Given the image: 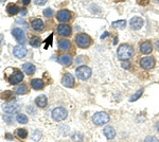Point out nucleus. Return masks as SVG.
Returning a JSON list of instances; mask_svg holds the SVG:
<instances>
[{
    "label": "nucleus",
    "instance_id": "obj_38",
    "mask_svg": "<svg viewBox=\"0 0 159 142\" xmlns=\"http://www.w3.org/2000/svg\"><path fill=\"white\" fill-rule=\"evenodd\" d=\"M6 137H7V138H9V140H12V136L10 135V134H7Z\"/></svg>",
    "mask_w": 159,
    "mask_h": 142
},
{
    "label": "nucleus",
    "instance_id": "obj_15",
    "mask_svg": "<svg viewBox=\"0 0 159 142\" xmlns=\"http://www.w3.org/2000/svg\"><path fill=\"white\" fill-rule=\"evenodd\" d=\"M13 53H14V55L16 56V57L22 58L27 55L28 50H27V48L24 47V46H16V47L13 49Z\"/></svg>",
    "mask_w": 159,
    "mask_h": 142
},
{
    "label": "nucleus",
    "instance_id": "obj_22",
    "mask_svg": "<svg viewBox=\"0 0 159 142\" xmlns=\"http://www.w3.org/2000/svg\"><path fill=\"white\" fill-rule=\"evenodd\" d=\"M22 69H24V71L28 74V76H32V74L35 72V70H36L35 66L32 65V64H30V63L24 64V65H22Z\"/></svg>",
    "mask_w": 159,
    "mask_h": 142
},
{
    "label": "nucleus",
    "instance_id": "obj_30",
    "mask_svg": "<svg viewBox=\"0 0 159 142\" xmlns=\"http://www.w3.org/2000/svg\"><path fill=\"white\" fill-rule=\"evenodd\" d=\"M40 137H42V134H40V131H37V130L32 134V138L34 139L35 141H38V140H39Z\"/></svg>",
    "mask_w": 159,
    "mask_h": 142
},
{
    "label": "nucleus",
    "instance_id": "obj_29",
    "mask_svg": "<svg viewBox=\"0 0 159 142\" xmlns=\"http://www.w3.org/2000/svg\"><path fill=\"white\" fill-rule=\"evenodd\" d=\"M143 94V89H140L139 91L137 92V94H135L134 95H133L132 98H130V102H133V101H136V100H138L140 98V95H142Z\"/></svg>",
    "mask_w": 159,
    "mask_h": 142
},
{
    "label": "nucleus",
    "instance_id": "obj_11",
    "mask_svg": "<svg viewBox=\"0 0 159 142\" xmlns=\"http://www.w3.org/2000/svg\"><path fill=\"white\" fill-rule=\"evenodd\" d=\"M139 50L142 54H151L153 51L152 43L148 42V40H144V42H142L139 46Z\"/></svg>",
    "mask_w": 159,
    "mask_h": 142
},
{
    "label": "nucleus",
    "instance_id": "obj_14",
    "mask_svg": "<svg viewBox=\"0 0 159 142\" xmlns=\"http://www.w3.org/2000/svg\"><path fill=\"white\" fill-rule=\"evenodd\" d=\"M2 109H3L4 112L9 113V115H12V113L18 112L19 106L17 104H14V103H6V104L2 105Z\"/></svg>",
    "mask_w": 159,
    "mask_h": 142
},
{
    "label": "nucleus",
    "instance_id": "obj_32",
    "mask_svg": "<svg viewBox=\"0 0 159 142\" xmlns=\"http://www.w3.org/2000/svg\"><path fill=\"white\" fill-rule=\"evenodd\" d=\"M10 97H13V92H11V91H7V92H3V94H0V98H1V99H10Z\"/></svg>",
    "mask_w": 159,
    "mask_h": 142
},
{
    "label": "nucleus",
    "instance_id": "obj_33",
    "mask_svg": "<svg viewBox=\"0 0 159 142\" xmlns=\"http://www.w3.org/2000/svg\"><path fill=\"white\" fill-rule=\"evenodd\" d=\"M144 142H159L158 141V139L156 138V137H154V136H148L145 138V140Z\"/></svg>",
    "mask_w": 159,
    "mask_h": 142
},
{
    "label": "nucleus",
    "instance_id": "obj_43",
    "mask_svg": "<svg viewBox=\"0 0 159 142\" xmlns=\"http://www.w3.org/2000/svg\"><path fill=\"white\" fill-rule=\"evenodd\" d=\"M156 1H158V2H159V0H156Z\"/></svg>",
    "mask_w": 159,
    "mask_h": 142
},
{
    "label": "nucleus",
    "instance_id": "obj_4",
    "mask_svg": "<svg viewBox=\"0 0 159 142\" xmlns=\"http://www.w3.org/2000/svg\"><path fill=\"white\" fill-rule=\"evenodd\" d=\"M76 76L82 81H87L91 76V69L88 66H80L75 71Z\"/></svg>",
    "mask_w": 159,
    "mask_h": 142
},
{
    "label": "nucleus",
    "instance_id": "obj_40",
    "mask_svg": "<svg viewBox=\"0 0 159 142\" xmlns=\"http://www.w3.org/2000/svg\"><path fill=\"white\" fill-rule=\"evenodd\" d=\"M156 128H157V131H158V133H159V122L156 124Z\"/></svg>",
    "mask_w": 159,
    "mask_h": 142
},
{
    "label": "nucleus",
    "instance_id": "obj_7",
    "mask_svg": "<svg viewBox=\"0 0 159 142\" xmlns=\"http://www.w3.org/2000/svg\"><path fill=\"white\" fill-rule=\"evenodd\" d=\"M22 80H24V74L19 69H15L14 72L9 76V82L12 85H17L19 83H21Z\"/></svg>",
    "mask_w": 159,
    "mask_h": 142
},
{
    "label": "nucleus",
    "instance_id": "obj_19",
    "mask_svg": "<svg viewBox=\"0 0 159 142\" xmlns=\"http://www.w3.org/2000/svg\"><path fill=\"white\" fill-rule=\"evenodd\" d=\"M35 104L37 105L38 107H40V108H45L46 106L48 105V99H47V97L46 95H38V97L35 99Z\"/></svg>",
    "mask_w": 159,
    "mask_h": 142
},
{
    "label": "nucleus",
    "instance_id": "obj_21",
    "mask_svg": "<svg viewBox=\"0 0 159 142\" xmlns=\"http://www.w3.org/2000/svg\"><path fill=\"white\" fill-rule=\"evenodd\" d=\"M104 135L109 140L110 139H114L115 136H116V131H115V128L112 126H106L104 128Z\"/></svg>",
    "mask_w": 159,
    "mask_h": 142
},
{
    "label": "nucleus",
    "instance_id": "obj_12",
    "mask_svg": "<svg viewBox=\"0 0 159 142\" xmlns=\"http://www.w3.org/2000/svg\"><path fill=\"white\" fill-rule=\"evenodd\" d=\"M61 83H63L64 86L68 87V88H72L75 84V81H74V77L72 74L70 73H66L64 74L63 80H61Z\"/></svg>",
    "mask_w": 159,
    "mask_h": 142
},
{
    "label": "nucleus",
    "instance_id": "obj_41",
    "mask_svg": "<svg viewBox=\"0 0 159 142\" xmlns=\"http://www.w3.org/2000/svg\"><path fill=\"white\" fill-rule=\"evenodd\" d=\"M1 43H2V35L0 34V45H1Z\"/></svg>",
    "mask_w": 159,
    "mask_h": 142
},
{
    "label": "nucleus",
    "instance_id": "obj_35",
    "mask_svg": "<svg viewBox=\"0 0 159 142\" xmlns=\"http://www.w3.org/2000/svg\"><path fill=\"white\" fill-rule=\"evenodd\" d=\"M31 2V0H21V4L22 6H28Z\"/></svg>",
    "mask_w": 159,
    "mask_h": 142
},
{
    "label": "nucleus",
    "instance_id": "obj_10",
    "mask_svg": "<svg viewBox=\"0 0 159 142\" xmlns=\"http://www.w3.org/2000/svg\"><path fill=\"white\" fill-rule=\"evenodd\" d=\"M57 33L58 35L63 36V37H68L71 35L72 33V29H71L70 25H66V24H61L57 27Z\"/></svg>",
    "mask_w": 159,
    "mask_h": 142
},
{
    "label": "nucleus",
    "instance_id": "obj_9",
    "mask_svg": "<svg viewBox=\"0 0 159 142\" xmlns=\"http://www.w3.org/2000/svg\"><path fill=\"white\" fill-rule=\"evenodd\" d=\"M12 35L14 36L15 39H16L19 44L25 43V33L24 32V30H21L20 28H15V29H13Z\"/></svg>",
    "mask_w": 159,
    "mask_h": 142
},
{
    "label": "nucleus",
    "instance_id": "obj_23",
    "mask_svg": "<svg viewBox=\"0 0 159 142\" xmlns=\"http://www.w3.org/2000/svg\"><path fill=\"white\" fill-rule=\"evenodd\" d=\"M40 44H42V38H40L39 36L33 35L32 37L30 38V45L32 46V47L37 48V47H39V46H40Z\"/></svg>",
    "mask_w": 159,
    "mask_h": 142
},
{
    "label": "nucleus",
    "instance_id": "obj_42",
    "mask_svg": "<svg viewBox=\"0 0 159 142\" xmlns=\"http://www.w3.org/2000/svg\"><path fill=\"white\" fill-rule=\"evenodd\" d=\"M4 1H7V0H0V2H4Z\"/></svg>",
    "mask_w": 159,
    "mask_h": 142
},
{
    "label": "nucleus",
    "instance_id": "obj_13",
    "mask_svg": "<svg viewBox=\"0 0 159 142\" xmlns=\"http://www.w3.org/2000/svg\"><path fill=\"white\" fill-rule=\"evenodd\" d=\"M31 27L35 32H42L45 28V24L40 18H35V19L31 20Z\"/></svg>",
    "mask_w": 159,
    "mask_h": 142
},
{
    "label": "nucleus",
    "instance_id": "obj_26",
    "mask_svg": "<svg viewBox=\"0 0 159 142\" xmlns=\"http://www.w3.org/2000/svg\"><path fill=\"white\" fill-rule=\"evenodd\" d=\"M7 13H9V15H16L17 13L19 12V9H18V7L17 6H15V4H10L9 7H7Z\"/></svg>",
    "mask_w": 159,
    "mask_h": 142
},
{
    "label": "nucleus",
    "instance_id": "obj_8",
    "mask_svg": "<svg viewBox=\"0 0 159 142\" xmlns=\"http://www.w3.org/2000/svg\"><path fill=\"white\" fill-rule=\"evenodd\" d=\"M56 19L60 22H64V24L70 21L71 19L70 11H68V10H61V11H58L57 14H56Z\"/></svg>",
    "mask_w": 159,
    "mask_h": 142
},
{
    "label": "nucleus",
    "instance_id": "obj_6",
    "mask_svg": "<svg viewBox=\"0 0 159 142\" xmlns=\"http://www.w3.org/2000/svg\"><path fill=\"white\" fill-rule=\"evenodd\" d=\"M68 112L65 108L63 107H56L52 110V118L55 121H63L67 118Z\"/></svg>",
    "mask_w": 159,
    "mask_h": 142
},
{
    "label": "nucleus",
    "instance_id": "obj_24",
    "mask_svg": "<svg viewBox=\"0 0 159 142\" xmlns=\"http://www.w3.org/2000/svg\"><path fill=\"white\" fill-rule=\"evenodd\" d=\"M16 136L18 137L19 139L24 140V139L27 138L28 136V131L25 128H17L16 130Z\"/></svg>",
    "mask_w": 159,
    "mask_h": 142
},
{
    "label": "nucleus",
    "instance_id": "obj_17",
    "mask_svg": "<svg viewBox=\"0 0 159 142\" xmlns=\"http://www.w3.org/2000/svg\"><path fill=\"white\" fill-rule=\"evenodd\" d=\"M58 61H60V63L63 66L68 67V66H70L71 64H72L73 58H72V56H71L70 54H66L65 53V54H61V55L60 56V58H58Z\"/></svg>",
    "mask_w": 159,
    "mask_h": 142
},
{
    "label": "nucleus",
    "instance_id": "obj_39",
    "mask_svg": "<svg viewBox=\"0 0 159 142\" xmlns=\"http://www.w3.org/2000/svg\"><path fill=\"white\" fill-rule=\"evenodd\" d=\"M27 14V10H22L21 11V15H25Z\"/></svg>",
    "mask_w": 159,
    "mask_h": 142
},
{
    "label": "nucleus",
    "instance_id": "obj_34",
    "mask_svg": "<svg viewBox=\"0 0 159 142\" xmlns=\"http://www.w3.org/2000/svg\"><path fill=\"white\" fill-rule=\"evenodd\" d=\"M34 1H35V3H36L37 6H43V4L48 1V0H34Z\"/></svg>",
    "mask_w": 159,
    "mask_h": 142
},
{
    "label": "nucleus",
    "instance_id": "obj_36",
    "mask_svg": "<svg viewBox=\"0 0 159 142\" xmlns=\"http://www.w3.org/2000/svg\"><path fill=\"white\" fill-rule=\"evenodd\" d=\"M125 63H126V64H124V63L122 64L123 68H125V69H129V62H125Z\"/></svg>",
    "mask_w": 159,
    "mask_h": 142
},
{
    "label": "nucleus",
    "instance_id": "obj_18",
    "mask_svg": "<svg viewBox=\"0 0 159 142\" xmlns=\"http://www.w3.org/2000/svg\"><path fill=\"white\" fill-rule=\"evenodd\" d=\"M71 48V42L67 38H63L58 42V49L61 51H68Z\"/></svg>",
    "mask_w": 159,
    "mask_h": 142
},
{
    "label": "nucleus",
    "instance_id": "obj_5",
    "mask_svg": "<svg viewBox=\"0 0 159 142\" xmlns=\"http://www.w3.org/2000/svg\"><path fill=\"white\" fill-rule=\"evenodd\" d=\"M140 67L142 69H145V70H151L155 67L156 61L153 56H144V57H141L139 61Z\"/></svg>",
    "mask_w": 159,
    "mask_h": 142
},
{
    "label": "nucleus",
    "instance_id": "obj_27",
    "mask_svg": "<svg viewBox=\"0 0 159 142\" xmlns=\"http://www.w3.org/2000/svg\"><path fill=\"white\" fill-rule=\"evenodd\" d=\"M16 120H17V122L20 123V124H27L28 123V117L25 115H24V113H18L17 115V117H16Z\"/></svg>",
    "mask_w": 159,
    "mask_h": 142
},
{
    "label": "nucleus",
    "instance_id": "obj_37",
    "mask_svg": "<svg viewBox=\"0 0 159 142\" xmlns=\"http://www.w3.org/2000/svg\"><path fill=\"white\" fill-rule=\"evenodd\" d=\"M155 48H156V50H158L159 51V40H157L155 44Z\"/></svg>",
    "mask_w": 159,
    "mask_h": 142
},
{
    "label": "nucleus",
    "instance_id": "obj_31",
    "mask_svg": "<svg viewBox=\"0 0 159 142\" xmlns=\"http://www.w3.org/2000/svg\"><path fill=\"white\" fill-rule=\"evenodd\" d=\"M43 15L47 18H51L53 16V11L51 9H46L45 11H43Z\"/></svg>",
    "mask_w": 159,
    "mask_h": 142
},
{
    "label": "nucleus",
    "instance_id": "obj_3",
    "mask_svg": "<svg viewBox=\"0 0 159 142\" xmlns=\"http://www.w3.org/2000/svg\"><path fill=\"white\" fill-rule=\"evenodd\" d=\"M92 122L98 126L105 125L109 122V116L107 115L106 112H97V113H94L93 117H92Z\"/></svg>",
    "mask_w": 159,
    "mask_h": 142
},
{
    "label": "nucleus",
    "instance_id": "obj_16",
    "mask_svg": "<svg viewBox=\"0 0 159 142\" xmlns=\"http://www.w3.org/2000/svg\"><path fill=\"white\" fill-rule=\"evenodd\" d=\"M143 19L140 17H134L132 18V20H130L129 25H130V28H132L133 30H140L141 28H142L143 25Z\"/></svg>",
    "mask_w": 159,
    "mask_h": 142
},
{
    "label": "nucleus",
    "instance_id": "obj_20",
    "mask_svg": "<svg viewBox=\"0 0 159 142\" xmlns=\"http://www.w3.org/2000/svg\"><path fill=\"white\" fill-rule=\"evenodd\" d=\"M31 86H32V88L34 90H40L43 88L45 83H43V80H40V79H34L31 81Z\"/></svg>",
    "mask_w": 159,
    "mask_h": 142
},
{
    "label": "nucleus",
    "instance_id": "obj_2",
    "mask_svg": "<svg viewBox=\"0 0 159 142\" xmlns=\"http://www.w3.org/2000/svg\"><path fill=\"white\" fill-rule=\"evenodd\" d=\"M75 44L80 48L87 49L91 46L92 39H91L90 36L85 34V33H80V34L76 35V37H75Z\"/></svg>",
    "mask_w": 159,
    "mask_h": 142
},
{
    "label": "nucleus",
    "instance_id": "obj_28",
    "mask_svg": "<svg viewBox=\"0 0 159 142\" xmlns=\"http://www.w3.org/2000/svg\"><path fill=\"white\" fill-rule=\"evenodd\" d=\"M112 27L117 29H124L126 27V21L125 20H118V21L112 22Z\"/></svg>",
    "mask_w": 159,
    "mask_h": 142
},
{
    "label": "nucleus",
    "instance_id": "obj_25",
    "mask_svg": "<svg viewBox=\"0 0 159 142\" xmlns=\"http://www.w3.org/2000/svg\"><path fill=\"white\" fill-rule=\"evenodd\" d=\"M28 91H29V89H28V86L25 84L20 85V86L17 87L16 90H15V92H16L17 94H28Z\"/></svg>",
    "mask_w": 159,
    "mask_h": 142
},
{
    "label": "nucleus",
    "instance_id": "obj_1",
    "mask_svg": "<svg viewBox=\"0 0 159 142\" xmlns=\"http://www.w3.org/2000/svg\"><path fill=\"white\" fill-rule=\"evenodd\" d=\"M135 54L134 48L129 44H122L121 46H119L117 50V56L121 61H127L130 57H133Z\"/></svg>",
    "mask_w": 159,
    "mask_h": 142
}]
</instances>
